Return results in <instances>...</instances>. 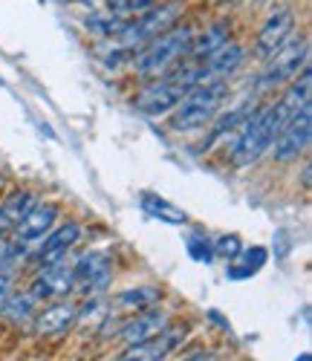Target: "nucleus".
Here are the masks:
<instances>
[{
	"instance_id": "nucleus-1",
	"label": "nucleus",
	"mask_w": 312,
	"mask_h": 361,
	"mask_svg": "<svg viewBox=\"0 0 312 361\" xmlns=\"http://www.w3.org/2000/svg\"><path fill=\"white\" fill-rule=\"evenodd\" d=\"M191 38H194V26L188 23H176L168 32L156 35L153 41H148L142 49L133 52V70L142 78H162L168 75L179 58H188L191 49Z\"/></svg>"
},
{
	"instance_id": "nucleus-2",
	"label": "nucleus",
	"mask_w": 312,
	"mask_h": 361,
	"mask_svg": "<svg viewBox=\"0 0 312 361\" xmlns=\"http://www.w3.org/2000/svg\"><path fill=\"white\" fill-rule=\"evenodd\" d=\"M226 81L223 78H208L203 84H194L182 102L168 113V128L176 133H188L211 125L217 118V110L226 102Z\"/></svg>"
},
{
	"instance_id": "nucleus-3",
	"label": "nucleus",
	"mask_w": 312,
	"mask_h": 361,
	"mask_svg": "<svg viewBox=\"0 0 312 361\" xmlns=\"http://www.w3.org/2000/svg\"><path fill=\"white\" fill-rule=\"evenodd\" d=\"M185 15V0H160L156 6L145 9L136 18H128L124 26L119 29V47L124 49H142L148 41H153L156 35L168 32L171 26H176Z\"/></svg>"
},
{
	"instance_id": "nucleus-4",
	"label": "nucleus",
	"mask_w": 312,
	"mask_h": 361,
	"mask_svg": "<svg viewBox=\"0 0 312 361\" xmlns=\"http://www.w3.org/2000/svg\"><path fill=\"white\" fill-rule=\"evenodd\" d=\"M306 58H309V38L292 35L272 58H266V67L258 75V90L260 93H272V90L289 84L306 67Z\"/></svg>"
},
{
	"instance_id": "nucleus-5",
	"label": "nucleus",
	"mask_w": 312,
	"mask_h": 361,
	"mask_svg": "<svg viewBox=\"0 0 312 361\" xmlns=\"http://www.w3.org/2000/svg\"><path fill=\"white\" fill-rule=\"evenodd\" d=\"M309 136H312V104H304L298 113H292L287 118V125L277 130V136L269 147L275 154V162H280V165L298 162V157H304V150L309 147Z\"/></svg>"
},
{
	"instance_id": "nucleus-6",
	"label": "nucleus",
	"mask_w": 312,
	"mask_h": 361,
	"mask_svg": "<svg viewBox=\"0 0 312 361\" xmlns=\"http://www.w3.org/2000/svg\"><path fill=\"white\" fill-rule=\"evenodd\" d=\"M113 283V260L104 252H84L73 263V292L78 298H96Z\"/></svg>"
},
{
	"instance_id": "nucleus-7",
	"label": "nucleus",
	"mask_w": 312,
	"mask_h": 361,
	"mask_svg": "<svg viewBox=\"0 0 312 361\" xmlns=\"http://www.w3.org/2000/svg\"><path fill=\"white\" fill-rule=\"evenodd\" d=\"M185 336H188V326L168 324L160 336H150L136 344H124L116 361H168L176 353V347L185 341Z\"/></svg>"
},
{
	"instance_id": "nucleus-8",
	"label": "nucleus",
	"mask_w": 312,
	"mask_h": 361,
	"mask_svg": "<svg viewBox=\"0 0 312 361\" xmlns=\"http://www.w3.org/2000/svg\"><path fill=\"white\" fill-rule=\"evenodd\" d=\"M26 292L32 295L38 304L41 300H61V298L73 295V263H67V257L55 260V263H44Z\"/></svg>"
},
{
	"instance_id": "nucleus-9",
	"label": "nucleus",
	"mask_w": 312,
	"mask_h": 361,
	"mask_svg": "<svg viewBox=\"0 0 312 361\" xmlns=\"http://www.w3.org/2000/svg\"><path fill=\"white\" fill-rule=\"evenodd\" d=\"M292 35H295V12H292V9H277V12H272V15L260 23V29H258L255 55L260 58V61H266V58H272Z\"/></svg>"
},
{
	"instance_id": "nucleus-10",
	"label": "nucleus",
	"mask_w": 312,
	"mask_h": 361,
	"mask_svg": "<svg viewBox=\"0 0 312 361\" xmlns=\"http://www.w3.org/2000/svg\"><path fill=\"white\" fill-rule=\"evenodd\" d=\"M58 220V205L55 202H35L29 212L12 226V237L18 240L20 246H35L49 234V228Z\"/></svg>"
},
{
	"instance_id": "nucleus-11",
	"label": "nucleus",
	"mask_w": 312,
	"mask_h": 361,
	"mask_svg": "<svg viewBox=\"0 0 312 361\" xmlns=\"http://www.w3.org/2000/svg\"><path fill=\"white\" fill-rule=\"evenodd\" d=\"M81 234H84V228H81V223H76V220H70V223H64V226H58V228L52 226L49 234L41 240V246L35 249V260H38V266H44V263H55V260H64L67 252L76 249V243L81 240Z\"/></svg>"
},
{
	"instance_id": "nucleus-12",
	"label": "nucleus",
	"mask_w": 312,
	"mask_h": 361,
	"mask_svg": "<svg viewBox=\"0 0 312 361\" xmlns=\"http://www.w3.org/2000/svg\"><path fill=\"white\" fill-rule=\"evenodd\" d=\"M76 315H78V304H73V300L67 298H61L58 304H47L44 310H38L32 315V329L38 336H61V333H67V329L76 324Z\"/></svg>"
},
{
	"instance_id": "nucleus-13",
	"label": "nucleus",
	"mask_w": 312,
	"mask_h": 361,
	"mask_svg": "<svg viewBox=\"0 0 312 361\" xmlns=\"http://www.w3.org/2000/svg\"><path fill=\"white\" fill-rule=\"evenodd\" d=\"M165 326H168V315L160 307H150V310L133 312V318H128V321H121L119 338L124 344H136V341H145L150 336H160Z\"/></svg>"
},
{
	"instance_id": "nucleus-14",
	"label": "nucleus",
	"mask_w": 312,
	"mask_h": 361,
	"mask_svg": "<svg viewBox=\"0 0 312 361\" xmlns=\"http://www.w3.org/2000/svg\"><path fill=\"white\" fill-rule=\"evenodd\" d=\"M200 64H203V70H205L208 78H226V75H232L243 64V47L234 38H229V41H223Z\"/></svg>"
},
{
	"instance_id": "nucleus-15",
	"label": "nucleus",
	"mask_w": 312,
	"mask_h": 361,
	"mask_svg": "<svg viewBox=\"0 0 312 361\" xmlns=\"http://www.w3.org/2000/svg\"><path fill=\"white\" fill-rule=\"evenodd\" d=\"M35 312H38V300L29 295V292H23V295L12 292V295L4 300V304H0V318H4L6 324H15V326L29 324Z\"/></svg>"
},
{
	"instance_id": "nucleus-16",
	"label": "nucleus",
	"mask_w": 312,
	"mask_h": 361,
	"mask_svg": "<svg viewBox=\"0 0 312 361\" xmlns=\"http://www.w3.org/2000/svg\"><path fill=\"white\" fill-rule=\"evenodd\" d=\"M160 300H162V289L160 286H136V289H128V292L116 295V310L142 312V310H150V307H160Z\"/></svg>"
},
{
	"instance_id": "nucleus-17",
	"label": "nucleus",
	"mask_w": 312,
	"mask_h": 361,
	"mask_svg": "<svg viewBox=\"0 0 312 361\" xmlns=\"http://www.w3.org/2000/svg\"><path fill=\"white\" fill-rule=\"evenodd\" d=\"M223 41H229V26L226 23H214V26H208L205 32L200 35V38H191V49H188V58L191 61H205V58L220 47Z\"/></svg>"
},
{
	"instance_id": "nucleus-18",
	"label": "nucleus",
	"mask_w": 312,
	"mask_h": 361,
	"mask_svg": "<svg viewBox=\"0 0 312 361\" xmlns=\"http://www.w3.org/2000/svg\"><path fill=\"white\" fill-rule=\"evenodd\" d=\"M266 263V249L263 246H255V249H240V255L232 260L229 266V278L232 281H246V278H252L255 272H260Z\"/></svg>"
},
{
	"instance_id": "nucleus-19",
	"label": "nucleus",
	"mask_w": 312,
	"mask_h": 361,
	"mask_svg": "<svg viewBox=\"0 0 312 361\" xmlns=\"http://www.w3.org/2000/svg\"><path fill=\"white\" fill-rule=\"evenodd\" d=\"M142 205H145V212H148L150 217H160V220H165V223H176V226H182L185 220H188L182 208L171 205L168 200L156 197V194H145V197H142Z\"/></svg>"
},
{
	"instance_id": "nucleus-20",
	"label": "nucleus",
	"mask_w": 312,
	"mask_h": 361,
	"mask_svg": "<svg viewBox=\"0 0 312 361\" xmlns=\"http://www.w3.org/2000/svg\"><path fill=\"white\" fill-rule=\"evenodd\" d=\"M38 200H35V194L32 191H12L4 202H0V212H4V217H6V223L9 226H15L26 212H29V208H32Z\"/></svg>"
},
{
	"instance_id": "nucleus-21",
	"label": "nucleus",
	"mask_w": 312,
	"mask_h": 361,
	"mask_svg": "<svg viewBox=\"0 0 312 361\" xmlns=\"http://www.w3.org/2000/svg\"><path fill=\"white\" fill-rule=\"evenodd\" d=\"M26 246H20L12 234H0V275H12L23 263Z\"/></svg>"
},
{
	"instance_id": "nucleus-22",
	"label": "nucleus",
	"mask_w": 312,
	"mask_h": 361,
	"mask_svg": "<svg viewBox=\"0 0 312 361\" xmlns=\"http://www.w3.org/2000/svg\"><path fill=\"white\" fill-rule=\"evenodd\" d=\"M156 4H160V0H107V9L116 18H136Z\"/></svg>"
},
{
	"instance_id": "nucleus-23",
	"label": "nucleus",
	"mask_w": 312,
	"mask_h": 361,
	"mask_svg": "<svg viewBox=\"0 0 312 361\" xmlns=\"http://www.w3.org/2000/svg\"><path fill=\"white\" fill-rule=\"evenodd\" d=\"M185 246H188V255H191L197 263H211V260H214L211 240H208V234H203V231L188 234V240H185Z\"/></svg>"
},
{
	"instance_id": "nucleus-24",
	"label": "nucleus",
	"mask_w": 312,
	"mask_h": 361,
	"mask_svg": "<svg viewBox=\"0 0 312 361\" xmlns=\"http://www.w3.org/2000/svg\"><path fill=\"white\" fill-rule=\"evenodd\" d=\"M211 249H214V257H226V260H234L243 249L240 237L237 234H220L217 240H211Z\"/></svg>"
},
{
	"instance_id": "nucleus-25",
	"label": "nucleus",
	"mask_w": 312,
	"mask_h": 361,
	"mask_svg": "<svg viewBox=\"0 0 312 361\" xmlns=\"http://www.w3.org/2000/svg\"><path fill=\"white\" fill-rule=\"evenodd\" d=\"M179 361H217V353L214 350H205V347H200V350H191L185 358H179Z\"/></svg>"
},
{
	"instance_id": "nucleus-26",
	"label": "nucleus",
	"mask_w": 312,
	"mask_h": 361,
	"mask_svg": "<svg viewBox=\"0 0 312 361\" xmlns=\"http://www.w3.org/2000/svg\"><path fill=\"white\" fill-rule=\"evenodd\" d=\"M15 292V283H12V275H0V304Z\"/></svg>"
},
{
	"instance_id": "nucleus-27",
	"label": "nucleus",
	"mask_w": 312,
	"mask_h": 361,
	"mask_svg": "<svg viewBox=\"0 0 312 361\" xmlns=\"http://www.w3.org/2000/svg\"><path fill=\"white\" fill-rule=\"evenodd\" d=\"M9 228H12V226L6 223V217H4V212H0V234H6Z\"/></svg>"
},
{
	"instance_id": "nucleus-28",
	"label": "nucleus",
	"mask_w": 312,
	"mask_h": 361,
	"mask_svg": "<svg viewBox=\"0 0 312 361\" xmlns=\"http://www.w3.org/2000/svg\"><path fill=\"white\" fill-rule=\"evenodd\" d=\"M301 361H309V355H306V353H304V355H301Z\"/></svg>"
},
{
	"instance_id": "nucleus-29",
	"label": "nucleus",
	"mask_w": 312,
	"mask_h": 361,
	"mask_svg": "<svg viewBox=\"0 0 312 361\" xmlns=\"http://www.w3.org/2000/svg\"><path fill=\"white\" fill-rule=\"evenodd\" d=\"M78 4H90V0H78Z\"/></svg>"
}]
</instances>
